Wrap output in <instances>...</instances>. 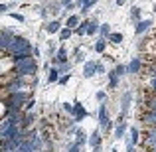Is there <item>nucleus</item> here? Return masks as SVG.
I'll use <instances>...</instances> for the list:
<instances>
[{"label": "nucleus", "instance_id": "nucleus-1", "mask_svg": "<svg viewBox=\"0 0 156 152\" xmlns=\"http://www.w3.org/2000/svg\"><path fill=\"white\" fill-rule=\"evenodd\" d=\"M28 99H30V97H28V93L20 89V91L10 93V95L4 97L2 107H6L8 111H20V109H22V105H26V101H28Z\"/></svg>", "mask_w": 156, "mask_h": 152}, {"label": "nucleus", "instance_id": "nucleus-2", "mask_svg": "<svg viewBox=\"0 0 156 152\" xmlns=\"http://www.w3.org/2000/svg\"><path fill=\"white\" fill-rule=\"evenodd\" d=\"M14 73H18V75H34L36 73V69H38V65H36V59L32 55H28V57H24V59H20V61H14Z\"/></svg>", "mask_w": 156, "mask_h": 152}, {"label": "nucleus", "instance_id": "nucleus-3", "mask_svg": "<svg viewBox=\"0 0 156 152\" xmlns=\"http://www.w3.org/2000/svg\"><path fill=\"white\" fill-rule=\"evenodd\" d=\"M95 73H97V63H95V61H85L83 77H93Z\"/></svg>", "mask_w": 156, "mask_h": 152}, {"label": "nucleus", "instance_id": "nucleus-4", "mask_svg": "<svg viewBox=\"0 0 156 152\" xmlns=\"http://www.w3.org/2000/svg\"><path fill=\"white\" fill-rule=\"evenodd\" d=\"M150 26H152V20H142V22H136L134 32H136V34H142V32H146Z\"/></svg>", "mask_w": 156, "mask_h": 152}, {"label": "nucleus", "instance_id": "nucleus-5", "mask_svg": "<svg viewBox=\"0 0 156 152\" xmlns=\"http://www.w3.org/2000/svg\"><path fill=\"white\" fill-rule=\"evenodd\" d=\"M73 117H75V121H83V118L87 117L85 109L81 107V103H75V109H73Z\"/></svg>", "mask_w": 156, "mask_h": 152}, {"label": "nucleus", "instance_id": "nucleus-6", "mask_svg": "<svg viewBox=\"0 0 156 152\" xmlns=\"http://www.w3.org/2000/svg\"><path fill=\"white\" fill-rule=\"evenodd\" d=\"M65 61H67V51H65L63 48H59L57 55L53 57V63H55V65H59V63H65Z\"/></svg>", "mask_w": 156, "mask_h": 152}, {"label": "nucleus", "instance_id": "nucleus-7", "mask_svg": "<svg viewBox=\"0 0 156 152\" xmlns=\"http://www.w3.org/2000/svg\"><path fill=\"white\" fill-rule=\"evenodd\" d=\"M34 117L36 115L34 113H28V115H24V118H22V122H20V126H22V130H26L28 126L32 125V122H34Z\"/></svg>", "mask_w": 156, "mask_h": 152}, {"label": "nucleus", "instance_id": "nucleus-8", "mask_svg": "<svg viewBox=\"0 0 156 152\" xmlns=\"http://www.w3.org/2000/svg\"><path fill=\"white\" fill-rule=\"evenodd\" d=\"M142 67V61L138 59V57H134L133 61L129 63V73H138V69Z\"/></svg>", "mask_w": 156, "mask_h": 152}, {"label": "nucleus", "instance_id": "nucleus-9", "mask_svg": "<svg viewBox=\"0 0 156 152\" xmlns=\"http://www.w3.org/2000/svg\"><path fill=\"white\" fill-rule=\"evenodd\" d=\"M89 144H91L95 150H99V146H101V136H99V133H91V138H89Z\"/></svg>", "mask_w": 156, "mask_h": 152}, {"label": "nucleus", "instance_id": "nucleus-10", "mask_svg": "<svg viewBox=\"0 0 156 152\" xmlns=\"http://www.w3.org/2000/svg\"><path fill=\"white\" fill-rule=\"evenodd\" d=\"M119 77L121 75H117V71H109V87L111 89H115L119 85Z\"/></svg>", "mask_w": 156, "mask_h": 152}, {"label": "nucleus", "instance_id": "nucleus-11", "mask_svg": "<svg viewBox=\"0 0 156 152\" xmlns=\"http://www.w3.org/2000/svg\"><path fill=\"white\" fill-rule=\"evenodd\" d=\"M125 134H126V125H125V121H122V122H119L117 130H115V138H122Z\"/></svg>", "mask_w": 156, "mask_h": 152}, {"label": "nucleus", "instance_id": "nucleus-12", "mask_svg": "<svg viewBox=\"0 0 156 152\" xmlns=\"http://www.w3.org/2000/svg\"><path fill=\"white\" fill-rule=\"evenodd\" d=\"M89 24H91V20H83V22L79 24V26L75 28V32H77V36H83L85 32H87V28H89Z\"/></svg>", "mask_w": 156, "mask_h": 152}, {"label": "nucleus", "instance_id": "nucleus-13", "mask_svg": "<svg viewBox=\"0 0 156 152\" xmlns=\"http://www.w3.org/2000/svg\"><path fill=\"white\" fill-rule=\"evenodd\" d=\"M79 24H81V20H79V16H77V14H73V16H69V18H67V28H71V30H73V28H77Z\"/></svg>", "mask_w": 156, "mask_h": 152}, {"label": "nucleus", "instance_id": "nucleus-14", "mask_svg": "<svg viewBox=\"0 0 156 152\" xmlns=\"http://www.w3.org/2000/svg\"><path fill=\"white\" fill-rule=\"evenodd\" d=\"M97 32H99V24H97V20L93 18V20H91V24H89V28H87V34H89V36H93V34H97Z\"/></svg>", "mask_w": 156, "mask_h": 152}, {"label": "nucleus", "instance_id": "nucleus-15", "mask_svg": "<svg viewBox=\"0 0 156 152\" xmlns=\"http://www.w3.org/2000/svg\"><path fill=\"white\" fill-rule=\"evenodd\" d=\"M46 30L50 32V34H55V32H59V22H57V20H53V22H50L46 26Z\"/></svg>", "mask_w": 156, "mask_h": 152}, {"label": "nucleus", "instance_id": "nucleus-16", "mask_svg": "<svg viewBox=\"0 0 156 152\" xmlns=\"http://www.w3.org/2000/svg\"><path fill=\"white\" fill-rule=\"evenodd\" d=\"M107 38H109L113 44H121V42H122V34H119V32H115V34H109Z\"/></svg>", "mask_w": 156, "mask_h": 152}, {"label": "nucleus", "instance_id": "nucleus-17", "mask_svg": "<svg viewBox=\"0 0 156 152\" xmlns=\"http://www.w3.org/2000/svg\"><path fill=\"white\" fill-rule=\"evenodd\" d=\"M69 36H71V28H63V30H59V40H67Z\"/></svg>", "mask_w": 156, "mask_h": 152}, {"label": "nucleus", "instance_id": "nucleus-18", "mask_svg": "<svg viewBox=\"0 0 156 152\" xmlns=\"http://www.w3.org/2000/svg\"><path fill=\"white\" fill-rule=\"evenodd\" d=\"M57 79H59V71H57V67L50 69V83H53V81H57Z\"/></svg>", "mask_w": 156, "mask_h": 152}, {"label": "nucleus", "instance_id": "nucleus-19", "mask_svg": "<svg viewBox=\"0 0 156 152\" xmlns=\"http://www.w3.org/2000/svg\"><path fill=\"white\" fill-rule=\"evenodd\" d=\"M95 50H97V51H105V38H99V40H97Z\"/></svg>", "mask_w": 156, "mask_h": 152}, {"label": "nucleus", "instance_id": "nucleus-20", "mask_svg": "<svg viewBox=\"0 0 156 152\" xmlns=\"http://www.w3.org/2000/svg\"><path fill=\"white\" fill-rule=\"evenodd\" d=\"M115 71H117V75H125V73L129 71V65H117Z\"/></svg>", "mask_w": 156, "mask_h": 152}, {"label": "nucleus", "instance_id": "nucleus-21", "mask_svg": "<svg viewBox=\"0 0 156 152\" xmlns=\"http://www.w3.org/2000/svg\"><path fill=\"white\" fill-rule=\"evenodd\" d=\"M99 34L101 36H109L111 34V26H109V24H103V26L99 28Z\"/></svg>", "mask_w": 156, "mask_h": 152}, {"label": "nucleus", "instance_id": "nucleus-22", "mask_svg": "<svg viewBox=\"0 0 156 152\" xmlns=\"http://www.w3.org/2000/svg\"><path fill=\"white\" fill-rule=\"evenodd\" d=\"M57 71H59V73H67L69 71V63H67V61H65V63H59V65H57Z\"/></svg>", "mask_w": 156, "mask_h": 152}, {"label": "nucleus", "instance_id": "nucleus-23", "mask_svg": "<svg viewBox=\"0 0 156 152\" xmlns=\"http://www.w3.org/2000/svg\"><path fill=\"white\" fill-rule=\"evenodd\" d=\"M130 18H133V20H136V18H140V10H138V8H136V6H134V8H133V10H130Z\"/></svg>", "mask_w": 156, "mask_h": 152}, {"label": "nucleus", "instance_id": "nucleus-24", "mask_svg": "<svg viewBox=\"0 0 156 152\" xmlns=\"http://www.w3.org/2000/svg\"><path fill=\"white\" fill-rule=\"evenodd\" d=\"M129 99H130V93H125V101H122V111L126 113V109H129Z\"/></svg>", "mask_w": 156, "mask_h": 152}, {"label": "nucleus", "instance_id": "nucleus-25", "mask_svg": "<svg viewBox=\"0 0 156 152\" xmlns=\"http://www.w3.org/2000/svg\"><path fill=\"white\" fill-rule=\"evenodd\" d=\"M130 133H133V140H130V142H133V144H136V142H138V129H133Z\"/></svg>", "mask_w": 156, "mask_h": 152}, {"label": "nucleus", "instance_id": "nucleus-26", "mask_svg": "<svg viewBox=\"0 0 156 152\" xmlns=\"http://www.w3.org/2000/svg\"><path fill=\"white\" fill-rule=\"evenodd\" d=\"M97 73H107V69H105L103 63H97Z\"/></svg>", "mask_w": 156, "mask_h": 152}, {"label": "nucleus", "instance_id": "nucleus-27", "mask_svg": "<svg viewBox=\"0 0 156 152\" xmlns=\"http://www.w3.org/2000/svg\"><path fill=\"white\" fill-rule=\"evenodd\" d=\"M150 89H152V91L156 93V75L152 77V79H150Z\"/></svg>", "mask_w": 156, "mask_h": 152}, {"label": "nucleus", "instance_id": "nucleus-28", "mask_svg": "<svg viewBox=\"0 0 156 152\" xmlns=\"http://www.w3.org/2000/svg\"><path fill=\"white\" fill-rule=\"evenodd\" d=\"M12 18H14V20H18V22H24V16H22V14H16V12L12 14Z\"/></svg>", "mask_w": 156, "mask_h": 152}, {"label": "nucleus", "instance_id": "nucleus-29", "mask_svg": "<svg viewBox=\"0 0 156 152\" xmlns=\"http://www.w3.org/2000/svg\"><path fill=\"white\" fill-rule=\"evenodd\" d=\"M63 109L67 111V113H71V115H73V109H75V107H71V105H67V103H65V105H63Z\"/></svg>", "mask_w": 156, "mask_h": 152}, {"label": "nucleus", "instance_id": "nucleus-30", "mask_svg": "<svg viewBox=\"0 0 156 152\" xmlns=\"http://www.w3.org/2000/svg\"><path fill=\"white\" fill-rule=\"evenodd\" d=\"M24 107H26V109H32V107H34V99H28V101H26V105H24Z\"/></svg>", "mask_w": 156, "mask_h": 152}, {"label": "nucleus", "instance_id": "nucleus-31", "mask_svg": "<svg viewBox=\"0 0 156 152\" xmlns=\"http://www.w3.org/2000/svg\"><path fill=\"white\" fill-rule=\"evenodd\" d=\"M67 81H69V75H63V77H61V79H59V85H65V83H67Z\"/></svg>", "mask_w": 156, "mask_h": 152}, {"label": "nucleus", "instance_id": "nucleus-32", "mask_svg": "<svg viewBox=\"0 0 156 152\" xmlns=\"http://www.w3.org/2000/svg\"><path fill=\"white\" fill-rule=\"evenodd\" d=\"M105 97H107V95H105V91H99V93H97V99H99V101H103Z\"/></svg>", "mask_w": 156, "mask_h": 152}, {"label": "nucleus", "instance_id": "nucleus-33", "mask_svg": "<svg viewBox=\"0 0 156 152\" xmlns=\"http://www.w3.org/2000/svg\"><path fill=\"white\" fill-rule=\"evenodd\" d=\"M69 4H73V0H61V6H65V8H67Z\"/></svg>", "mask_w": 156, "mask_h": 152}, {"label": "nucleus", "instance_id": "nucleus-34", "mask_svg": "<svg viewBox=\"0 0 156 152\" xmlns=\"http://www.w3.org/2000/svg\"><path fill=\"white\" fill-rule=\"evenodd\" d=\"M0 10H2V12H8V10H10V4H2V6H0Z\"/></svg>", "mask_w": 156, "mask_h": 152}, {"label": "nucleus", "instance_id": "nucleus-35", "mask_svg": "<svg viewBox=\"0 0 156 152\" xmlns=\"http://www.w3.org/2000/svg\"><path fill=\"white\" fill-rule=\"evenodd\" d=\"M122 2H125V0H117V4H119V6H122Z\"/></svg>", "mask_w": 156, "mask_h": 152}]
</instances>
